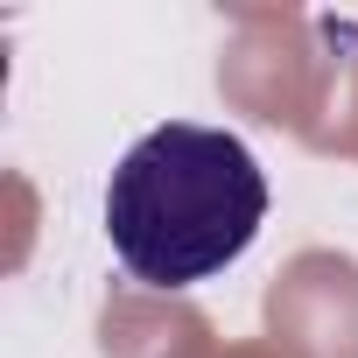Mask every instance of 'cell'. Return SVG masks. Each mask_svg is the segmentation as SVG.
Instances as JSON below:
<instances>
[{
	"label": "cell",
	"mask_w": 358,
	"mask_h": 358,
	"mask_svg": "<svg viewBox=\"0 0 358 358\" xmlns=\"http://www.w3.org/2000/svg\"><path fill=\"white\" fill-rule=\"evenodd\" d=\"M267 225V176L225 127L169 120L141 134L106 183V239L148 288H197L225 274Z\"/></svg>",
	"instance_id": "obj_1"
}]
</instances>
